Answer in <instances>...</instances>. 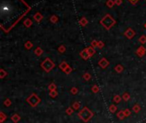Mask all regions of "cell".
<instances>
[{
	"label": "cell",
	"mask_w": 146,
	"mask_h": 123,
	"mask_svg": "<svg viewBox=\"0 0 146 123\" xmlns=\"http://www.w3.org/2000/svg\"><path fill=\"white\" fill-rule=\"evenodd\" d=\"M92 92H94V93H97V92H99V88H98L97 85H93L92 86Z\"/></svg>",
	"instance_id": "1f68e13d"
},
{
	"label": "cell",
	"mask_w": 146,
	"mask_h": 123,
	"mask_svg": "<svg viewBox=\"0 0 146 123\" xmlns=\"http://www.w3.org/2000/svg\"><path fill=\"white\" fill-rule=\"evenodd\" d=\"M100 23H101L106 29H109L110 27H113V26L115 24V20L112 18L111 15H106L103 19H102V20L100 21Z\"/></svg>",
	"instance_id": "7a4b0ae2"
},
{
	"label": "cell",
	"mask_w": 146,
	"mask_h": 123,
	"mask_svg": "<svg viewBox=\"0 0 146 123\" xmlns=\"http://www.w3.org/2000/svg\"><path fill=\"white\" fill-rule=\"evenodd\" d=\"M65 51H66V48H65V46H64V45H61L60 47L58 48V51H59V52H61V53L64 52Z\"/></svg>",
	"instance_id": "836d02e7"
},
{
	"label": "cell",
	"mask_w": 146,
	"mask_h": 123,
	"mask_svg": "<svg viewBox=\"0 0 146 123\" xmlns=\"http://www.w3.org/2000/svg\"><path fill=\"white\" fill-rule=\"evenodd\" d=\"M124 112H125L126 117H128V116H130V114H131V111H130V109H125V110H124Z\"/></svg>",
	"instance_id": "8d00e7d4"
},
{
	"label": "cell",
	"mask_w": 146,
	"mask_h": 123,
	"mask_svg": "<svg viewBox=\"0 0 146 123\" xmlns=\"http://www.w3.org/2000/svg\"><path fill=\"white\" fill-rule=\"evenodd\" d=\"M129 1H131L132 3H135L136 2H137V1H138V0H129Z\"/></svg>",
	"instance_id": "b9f144b4"
},
{
	"label": "cell",
	"mask_w": 146,
	"mask_h": 123,
	"mask_svg": "<svg viewBox=\"0 0 146 123\" xmlns=\"http://www.w3.org/2000/svg\"><path fill=\"white\" fill-rule=\"evenodd\" d=\"M124 34H125L126 37L128 38V39H132V38L134 37V35H135V32H134L132 28H128Z\"/></svg>",
	"instance_id": "8992f818"
},
{
	"label": "cell",
	"mask_w": 146,
	"mask_h": 123,
	"mask_svg": "<svg viewBox=\"0 0 146 123\" xmlns=\"http://www.w3.org/2000/svg\"><path fill=\"white\" fill-rule=\"evenodd\" d=\"M32 20H30V19H26V20H24V25L26 26L27 27H31L32 26Z\"/></svg>",
	"instance_id": "2e32d148"
},
{
	"label": "cell",
	"mask_w": 146,
	"mask_h": 123,
	"mask_svg": "<svg viewBox=\"0 0 146 123\" xmlns=\"http://www.w3.org/2000/svg\"><path fill=\"white\" fill-rule=\"evenodd\" d=\"M72 108L74 109H79V102H74V104H73V106H72Z\"/></svg>",
	"instance_id": "83f0119b"
},
{
	"label": "cell",
	"mask_w": 146,
	"mask_h": 123,
	"mask_svg": "<svg viewBox=\"0 0 146 123\" xmlns=\"http://www.w3.org/2000/svg\"><path fill=\"white\" fill-rule=\"evenodd\" d=\"M86 51H87V52H88V54H89V56H92L93 55L95 54V52H96V51H95V49L94 48L92 47V46H89V47H87L86 48Z\"/></svg>",
	"instance_id": "9c48e42d"
},
{
	"label": "cell",
	"mask_w": 146,
	"mask_h": 123,
	"mask_svg": "<svg viewBox=\"0 0 146 123\" xmlns=\"http://www.w3.org/2000/svg\"><path fill=\"white\" fill-rule=\"evenodd\" d=\"M80 56L83 58V59H85V60H87L89 57H91V56H89V54H88V52H87V51H86V49L81 51V52H80Z\"/></svg>",
	"instance_id": "ba28073f"
},
{
	"label": "cell",
	"mask_w": 146,
	"mask_h": 123,
	"mask_svg": "<svg viewBox=\"0 0 146 123\" xmlns=\"http://www.w3.org/2000/svg\"><path fill=\"white\" fill-rule=\"evenodd\" d=\"M104 46V44H103L102 41H98V44H97V48H99V49H102V48Z\"/></svg>",
	"instance_id": "ab89813d"
},
{
	"label": "cell",
	"mask_w": 146,
	"mask_h": 123,
	"mask_svg": "<svg viewBox=\"0 0 146 123\" xmlns=\"http://www.w3.org/2000/svg\"><path fill=\"white\" fill-rule=\"evenodd\" d=\"M4 105L8 106V107H9V106H10L11 105V101L10 100V99H6V100L4 101Z\"/></svg>",
	"instance_id": "d590c367"
},
{
	"label": "cell",
	"mask_w": 146,
	"mask_h": 123,
	"mask_svg": "<svg viewBox=\"0 0 146 123\" xmlns=\"http://www.w3.org/2000/svg\"><path fill=\"white\" fill-rule=\"evenodd\" d=\"M40 98L36 95V94H32L31 96L27 98V102L32 106V107H36L39 103L40 102Z\"/></svg>",
	"instance_id": "277c9868"
},
{
	"label": "cell",
	"mask_w": 146,
	"mask_h": 123,
	"mask_svg": "<svg viewBox=\"0 0 146 123\" xmlns=\"http://www.w3.org/2000/svg\"><path fill=\"white\" fill-rule=\"evenodd\" d=\"M48 89L50 91H56V89H57V85H56L54 83H51V84H50V85H49Z\"/></svg>",
	"instance_id": "44dd1931"
},
{
	"label": "cell",
	"mask_w": 146,
	"mask_h": 123,
	"mask_svg": "<svg viewBox=\"0 0 146 123\" xmlns=\"http://www.w3.org/2000/svg\"><path fill=\"white\" fill-rule=\"evenodd\" d=\"M50 20H51V22H53V23H56V22H57V20H58V18H57V16H56V15H52V16L50 17Z\"/></svg>",
	"instance_id": "4dcf8cb0"
},
{
	"label": "cell",
	"mask_w": 146,
	"mask_h": 123,
	"mask_svg": "<svg viewBox=\"0 0 146 123\" xmlns=\"http://www.w3.org/2000/svg\"><path fill=\"white\" fill-rule=\"evenodd\" d=\"M11 120H12V121H14L15 123H16L21 120V116H20L18 114H15L11 116Z\"/></svg>",
	"instance_id": "8fae6325"
},
{
	"label": "cell",
	"mask_w": 146,
	"mask_h": 123,
	"mask_svg": "<svg viewBox=\"0 0 146 123\" xmlns=\"http://www.w3.org/2000/svg\"><path fill=\"white\" fill-rule=\"evenodd\" d=\"M139 42L141 43V44H145L146 43V36L145 35H143V36H141L140 38H139Z\"/></svg>",
	"instance_id": "7402d4cb"
},
{
	"label": "cell",
	"mask_w": 146,
	"mask_h": 123,
	"mask_svg": "<svg viewBox=\"0 0 146 123\" xmlns=\"http://www.w3.org/2000/svg\"><path fill=\"white\" fill-rule=\"evenodd\" d=\"M33 19H34L36 21H40V20H42V19H43V15H41L40 13H36L34 15H33Z\"/></svg>",
	"instance_id": "30bf717a"
},
{
	"label": "cell",
	"mask_w": 146,
	"mask_h": 123,
	"mask_svg": "<svg viewBox=\"0 0 146 123\" xmlns=\"http://www.w3.org/2000/svg\"><path fill=\"white\" fill-rule=\"evenodd\" d=\"M120 100H121V97H120V95H115L114 97V102H116V103H119L120 102Z\"/></svg>",
	"instance_id": "d6986e66"
},
{
	"label": "cell",
	"mask_w": 146,
	"mask_h": 123,
	"mask_svg": "<svg viewBox=\"0 0 146 123\" xmlns=\"http://www.w3.org/2000/svg\"><path fill=\"white\" fill-rule=\"evenodd\" d=\"M78 116L79 117V119H81L85 122H88L92 118L93 113L91 109H89L87 107H85L78 113Z\"/></svg>",
	"instance_id": "6da1fadb"
},
{
	"label": "cell",
	"mask_w": 146,
	"mask_h": 123,
	"mask_svg": "<svg viewBox=\"0 0 146 123\" xmlns=\"http://www.w3.org/2000/svg\"><path fill=\"white\" fill-rule=\"evenodd\" d=\"M114 4H115V1H113V0H108L107 1V5L109 8H112L114 6Z\"/></svg>",
	"instance_id": "4316f807"
},
{
	"label": "cell",
	"mask_w": 146,
	"mask_h": 123,
	"mask_svg": "<svg viewBox=\"0 0 146 123\" xmlns=\"http://www.w3.org/2000/svg\"><path fill=\"white\" fill-rule=\"evenodd\" d=\"M122 98L124 99L125 101H128L129 99H130V94H128V93H124L123 94V96H122Z\"/></svg>",
	"instance_id": "cb8c5ba5"
},
{
	"label": "cell",
	"mask_w": 146,
	"mask_h": 123,
	"mask_svg": "<svg viewBox=\"0 0 146 123\" xmlns=\"http://www.w3.org/2000/svg\"><path fill=\"white\" fill-rule=\"evenodd\" d=\"M25 47H26V49H28V50H30L31 49L32 47H33V44H32L30 41H28V42L25 44Z\"/></svg>",
	"instance_id": "d4e9b609"
},
{
	"label": "cell",
	"mask_w": 146,
	"mask_h": 123,
	"mask_svg": "<svg viewBox=\"0 0 146 123\" xmlns=\"http://www.w3.org/2000/svg\"><path fill=\"white\" fill-rule=\"evenodd\" d=\"M108 64H109V62H108L106 58H102V59L98 62V65H99L102 68H105L106 67L108 66Z\"/></svg>",
	"instance_id": "5b68a950"
},
{
	"label": "cell",
	"mask_w": 146,
	"mask_h": 123,
	"mask_svg": "<svg viewBox=\"0 0 146 123\" xmlns=\"http://www.w3.org/2000/svg\"><path fill=\"white\" fill-rule=\"evenodd\" d=\"M108 109H109V111L111 113H115V111L117 110V107L115 105V104H111V105L109 106V108H108Z\"/></svg>",
	"instance_id": "e0dca14e"
},
{
	"label": "cell",
	"mask_w": 146,
	"mask_h": 123,
	"mask_svg": "<svg viewBox=\"0 0 146 123\" xmlns=\"http://www.w3.org/2000/svg\"><path fill=\"white\" fill-rule=\"evenodd\" d=\"M115 3L116 5H120L122 3V0H115Z\"/></svg>",
	"instance_id": "60d3db41"
},
{
	"label": "cell",
	"mask_w": 146,
	"mask_h": 123,
	"mask_svg": "<svg viewBox=\"0 0 146 123\" xmlns=\"http://www.w3.org/2000/svg\"><path fill=\"white\" fill-rule=\"evenodd\" d=\"M57 95H58V93H57V91H50V96L51 97H57Z\"/></svg>",
	"instance_id": "603a6c76"
},
{
	"label": "cell",
	"mask_w": 146,
	"mask_h": 123,
	"mask_svg": "<svg viewBox=\"0 0 146 123\" xmlns=\"http://www.w3.org/2000/svg\"><path fill=\"white\" fill-rule=\"evenodd\" d=\"M132 109H133V111L135 113H138L139 111H140L141 108H140V106H139L138 104H135V105L133 106V108H132Z\"/></svg>",
	"instance_id": "ffe728a7"
},
{
	"label": "cell",
	"mask_w": 146,
	"mask_h": 123,
	"mask_svg": "<svg viewBox=\"0 0 146 123\" xmlns=\"http://www.w3.org/2000/svg\"><path fill=\"white\" fill-rule=\"evenodd\" d=\"M64 72H65V73H67V74H69V73H70L71 72H72V68H70V66H68L67 68H66L65 71H64Z\"/></svg>",
	"instance_id": "74e56055"
},
{
	"label": "cell",
	"mask_w": 146,
	"mask_h": 123,
	"mask_svg": "<svg viewBox=\"0 0 146 123\" xmlns=\"http://www.w3.org/2000/svg\"><path fill=\"white\" fill-rule=\"evenodd\" d=\"M144 27H145V28H146V23H145V25H144Z\"/></svg>",
	"instance_id": "7bdbcfd3"
},
{
	"label": "cell",
	"mask_w": 146,
	"mask_h": 123,
	"mask_svg": "<svg viewBox=\"0 0 146 123\" xmlns=\"http://www.w3.org/2000/svg\"><path fill=\"white\" fill-rule=\"evenodd\" d=\"M97 44H98V41L97 40H93L92 42H91V46H92L93 48L97 47Z\"/></svg>",
	"instance_id": "e575fe53"
},
{
	"label": "cell",
	"mask_w": 146,
	"mask_h": 123,
	"mask_svg": "<svg viewBox=\"0 0 146 123\" xmlns=\"http://www.w3.org/2000/svg\"><path fill=\"white\" fill-rule=\"evenodd\" d=\"M68 66H69V65L68 64V63L66 62H62L60 63V65H59V68H60L62 70V71H65V69H66V68H67Z\"/></svg>",
	"instance_id": "7c38bea8"
},
{
	"label": "cell",
	"mask_w": 146,
	"mask_h": 123,
	"mask_svg": "<svg viewBox=\"0 0 146 123\" xmlns=\"http://www.w3.org/2000/svg\"><path fill=\"white\" fill-rule=\"evenodd\" d=\"M73 112H74V109L73 108H68L67 110H66V113L68 114H72Z\"/></svg>",
	"instance_id": "d6a6232c"
},
{
	"label": "cell",
	"mask_w": 146,
	"mask_h": 123,
	"mask_svg": "<svg viewBox=\"0 0 146 123\" xmlns=\"http://www.w3.org/2000/svg\"><path fill=\"white\" fill-rule=\"evenodd\" d=\"M34 53H35V55H36V56H41V55L43 54V50H42L40 47H37L36 50L34 51Z\"/></svg>",
	"instance_id": "5bb4252c"
},
{
	"label": "cell",
	"mask_w": 146,
	"mask_h": 123,
	"mask_svg": "<svg viewBox=\"0 0 146 123\" xmlns=\"http://www.w3.org/2000/svg\"><path fill=\"white\" fill-rule=\"evenodd\" d=\"M117 117L119 118L120 120H123L124 118L126 117V114H125V112L123 110H120L117 113Z\"/></svg>",
	"instance_id": "4fadbf2b"
},
{
	"label": "cell",
	"mask_w": 146,
	"mask_h": 123,
	"mask_svg": "<svg viewBox=\"0 0 146 123\" xmlns=\"http://www.w3.org/2000/svg\"><path fill=\"white\" fill-rule=\"evenodd\" d=\"M83 78L85 79L86 80H89L91 79V74L89 73H86L84 75H83Z\"/></svg>",
	"instance_id": "f546056e"
},
{
	"label": "cell",
	"mask_w": 146,
	"mask_h": 123,
	"mask_svg": "<svg viewBox=\"0 0 146 123\" xmlns=\"http://www.w3.org/2000/svg\"><path fill=\"white\" fill-rule=\"evenodd\" d=\"M0 116H1V119H0V122H4V120L6 119V116H5V114H4V112H1L0 113Z\"/></svg>",
	"instance_id": "f1b7e54d"
},
{
	"label": "cell",
	"mask_w": 146,
	"mask_h": 123,
	"mask_svg": "<svg viewBox=\"0 0 146 123\" xmlns=\"http://www.w3.org/2000/svg\"><path fill=\"white\" fill-rule=\"evenodd\" d=\"M7 75V73H6L5 71H4V69H1L0 70V78L1 79H3V78H4V77Z\"/></svg>",
	"instance_id": "484cf974"
},
{
	"label": "cell",
	"mask_w": 146,
	"mask_h": 123,
	"mask_svg": "<svg viewBox=\"0 0 146 123\" xmlns=\"http://www.w3.org/2000/svg\"><path fill=\"white\" fill-rule=\"evenodd\" d=\"M145 52H146V50H145V48L144 47H143V46H140V47L137 49V56H144L145 55Z\"/></svg>",
	"instance_id": "52a82bcc"
},
{
	"label": "cell",
	"mask_w": 146,
	"mask_h": 123,
	"mask_svg": "<svg viewBox=\"0 0 146 123\" xmlns=\"http://www.w3.org/2000/svg\"><path fill=\"white\" fill-rule=\"evenodd\" d=\"M115 71L118 72V73H121V72L123 71L124 68H123V67H122L121 65H117V66H115Z\"/></svg>",
	"instance_id": "ac0fdd59"
},
{
	"label": "cell",
	"mask_w": 146,
	"mask_h": 123,
	"mask_svg": "<svg viewBox=\"0 0 146 123\" xmlns=\"http://www.w3.org/2000/svg\"><path fill=\"white\" fill-rule=\"evenodd\" d=\"M88 23V21H87V20H86V17H82V18L80 19V20H79V24H80L81 26H86V24Z\"/></svg>",
	"instance_id": "9a60e30c"
},
{
	"label": "cell",
	"mask_w": 146,
	"mask_h": 123,
	"mask_svg": "<svg viewBox=\"0 0 146 123\" xmlns=\"http://www.w3.org/2000/svg\"><path fill=\"white\" fill-rule=\"evenodd\" d=\"M41 67L45 72H50L55 68V63H54L50 58H46V59H45V61L41 63Z\"/></svg>",
	"instance_id": "3957f363"
},
{
	"label": "cell",
	"mask_w": 146,
	"mask_h": 123,
	"mask_svg": "<svg viewBox=\"0 0 146 123\" xmlns=\"http://www.w3.org/2000/svg\"><path fill=\"white\" fill-rule=\"evenodd\" d=\"M71 93H72V94L78 93V89L76 88V87H73V88L71 89Z\"/></svg>",
	"instance_id": "f35d334b"
}]
</instances>
